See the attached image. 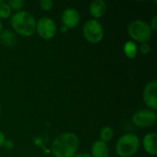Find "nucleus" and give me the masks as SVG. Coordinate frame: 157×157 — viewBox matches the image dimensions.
I'll list each match as a JSON object with an SVG mask.
<instances>
[{
  "instance_id": "obj_7",
  "label": "nucleus",
  "mask_w": 157,
  "mask_h": 157,
  "mask_svg": "<svg viewBox=\"0 0 157 157\" xmlns=\"http://www.w3.org/2000/svg\"><path fill=\"white\" fill-rule=\"evenodd\" d=\"M156 114L154 110L140 109L137 110L132 118V123L139 128H145L154 125L156 122Z\"/></svg>"
},
{
  "instance_id": "obj_17",
  "label": "nucleus",
  "mask_w": 157,
  "mask_h": 157,
  "mask_svg": "<svg viewBox=\"0 0 157 157\" xmlns=\"http://www.w3.org/2000/svg\"><path fill=\"white\" fill-rule=\"evenodd\" d=\"M24 1L23 0H8L7 5L9 6L10 9L14 10H19L23 7L24 6Z\"/></svg>"
},
{
  "instance_id": "obj_1",
  "label": "nucleus",
  "mask_w": 157,
  "mask_h": 157,
  "mask_svg": "<svg viewBox=\"0 0 157 157\" xmlns=\"http://www.w3.org/2000/svg\"><path fill=\"white\" fill-rule=\"evenodd\" d=\"M79 145L78 137L73 132H63L52 144V152L55 157H73Z\"/></svg>"
},
{
  "instance_id": "obj_5",
  "label": "nucleus",
  "mask_w": 157,
  "mask_h": 157,
  "mask_svg": "<svg viewBox=\"0 0 157 157\" xmlns=\"http://www.w3.org/2000/svg\"><path fill=\"white\" fill-rule=\"evenodd\" d=\"M83 34L88 42L96 44L102 40L104 37V29L98 20L89 19L83 26Z\"/></svg>"
},
{
  "instance_id": "obj_24",
  "label": "nucleus",
  "mask_w": 157,
  "mask_h": 157,
  "mask_svg": "<svg viewBox=\"0 0 157 157\" xmlns=\"http://www.w3.org/2000/svg\"><path fill=\"white\" fill-rule=\"evenodd\" d=\"M67 29H67L66 27H64V26H63V28H61V31H62V32H66Z\"/></svg>"
},
{
  "instance_id": "obj_21",
  "label": "nucleus",
  "mask_w": 157,
  "mask_h": 157,
  "mask_svg": "<svg viewBox=\"0 0 157 157\" xmlns=\"http://www.w3.org/2000/svg\"><path fill=\"white\" fill-rule=\"evenodd\" d=\"M149 25H150V28H151V29H153V30H157V17L156 16H155V17L152 18L151 24H149Z\"/></svg>"
},
{
  "instance_id": "obj_6",
  "label": "nucleus",
  "mask_w": 157,
  "mask_h": 157,
  "mask_svg": "<svg viewBox=\"0 0 157 157\" xmlns=\"http://www.w3.org/2000/svg\"><path fill=\"white\" fill-rule=\"evenodd\" d=\"M38 35L43 40H52L57 31V27L54 21L47 17H43L36 21V29Z\"/></svg>"
},
{
  "instance_id": "obj_11",
  "label": "nucleus",
  "mask_w": 157,
  "mask_h": 157,
  "mask_svg": "<svg viewBox=\"0 0 157 157\" xmlns=\"http://www.w3.org/2000/svg\"><path fill=\"white\" fill-rule=\"evenodd\" d=\"M91 156L92 157H109V150L106 143L98 140L96 141L91 147Z\"/></svg>"
},
{
  "instance_id": "obj_9",
  "label": "nucleus",
  "mask_w": 157,
  "mask_h": 157,
  "mask_svg": "<svg viewBox=\"0 0 157 157\" xmlns=\"http://www.w3.org/2000/svg\"><path fill=\"white\" fill-rule=\"evenodd\" d=\"M80 21V14L75 8H67L62 15V22L64 27L69 29L75 28Z\"/></svg>"
},
{
  "instance_id": "obj_20",
  "label": "nucleus",
  "mask_w": 157,
  "mask_h": 157,
  "mask_svg": "<svg viewBox=\"0 0 157 157\" xmlns=\"http://www.w3.org/2000/svg\"><path fill=\"white\" fill-rule=\"evenodd\" d=\"M3 146H4L6 149H7V150H12V149L14 148V143H13V141H11V140H6Z\"/></svg>"
},
{
  "instance_id": "obj_14",
  "label": "nucleus",
  "mask_w": 157,
  "mask_h": 157,
  "mask_svg": "<svg viewBox=\"0 0 157 157\" xmlns=\"http://www.w3.org/2000/svg\"><path fill=\"white\" fill-rule=\"evenodd\" d=\"M124 53L129 59H134L137 55V46L133 41H127L124 45Z\"/></svg>"
},
{
  "instance_id": "obj_10",
  "label": "nucleus",
  "mask_w": 157,
  "mask_h": 157,
  "mask_svg": "<svg viewBox=\"0 0 157 157\" xmlns=\"http://www.w3.org/2000/svg\"><path fill=\"white\" fill-rule=\"evenodd\" d=\"M157 135L155 132H150L146 134L143 140V146L144 151L151 155H155L157 154Z\"/></svg>"
},
{
  "instance_id": "obj_19",
  "label": "nucleus",
  "mask_w": 157,
  "mask_h": 157,
  "mask_svg": "<svg viewBox=\"0 0 157 157\" xmlns=\"http://www.w3.org/2000/svg\"><path fill=\"white\" fill-rule=\"evenodd\" d=\"M140 52H141L143 54H148V53L151 52V47H150V45H149L147 42L141 43V45H140Z\"/></svg>"
},
{
  "instance_id": "obj_26",
  "label": "nucleus",
  "mask_w": 157,
  "mask_h": 157,
  "mask_svg": "<svg viewBox=\"0 0 157 157\" xmlns=\"http://www.w3.org/2000/svg\"><path fill=\"white\" fill-rule=\"evenodd\" d=\"M0 113H1V106H0Z\"/></svg>"
},
{
  "instance_id": "obj_2",
  "label": "nucleus",
  "mask_w": 157,
  "mask_h": 157,
  "mask_svg": "<svg viewBox=\"0 0 157 157\" xmlns=\"http://www.w3.org/2000/svg\"><path fill=\"white\" fill-rule=\"evenodd\" d=\"M10 24L17 34L29 37L36 29V20L34 17L27 11H18L11 16Z\"/></svg>"
},
{
  "instance_id": "obj_13",
  "label": "nucleus",
  "mask_w": 157,
  "mask_h": 157,
  "mask_svg": "<svg viewBox=\"0 0 157 157\" xmlns=\"http://www.w3.org/2000/svg\"><path fill=\"white\" fill-rule=\"evenodd\" d=\"M0 40L1 42L7 46V47H11L14 46L16 43V38L13 32L9 31V30H2L1 34H0Z\"/></svg>"
},
{
  "instance_id": "obj_4",
  "label": "nucleus",
  "mask_w": 157,
  "mask_h": 157,
  "mask_svg": "<svg viewBox=\"0 0 157 157\" xmlns=\"http://www.w3.org/2000/svg\"><path fill=\"white\" fill-rule=\"evenodd\" d=\"M128 33L134 40L140 43L147 42L152 37V29L149 23L143 19L132 21L128 26Z\"/></svg>"
},
{
  "instance_id": "obj_8",
  "label": "nucleus",
  "mask_w": 157,
  "mask_h": 157,
  "mask_svg": "<svg viewBox=\"0 0 157 157\" xmlns=\"http://www.w3.org/2000/svg\"><path fill=\"white\" fill-rule=\"evenodd\" d=\"M144 101L153 110L157 109V81L149 82L144 90Z\"/></svg>"
},
{
  "instance_id": "obj_15",
  "label": "nucleus",
  "mask_w": 157,
  "mask_h": 157,
  "mask_svg": "<svg viewBox=\"0 0 157 157\" xmlns=\"http://www.w3.org/2000/svg\"><path fill=\"white\" fill-rule=\"evenodd\" d=\"M113 135H114V132H113L112 128H110V127H104L101 130L100 134H99L100 141H102L104 143H108V142L111 141V139L113 138Z\"/></svg>"
},
{
  "instance_id": "obj_18",
  "label": "nucleus",
  "mask_w": 157,
  "mask_h": 157,
  "mask_svg": "<svg viewBox=\"0 0 157 157\" xmlns=\"http://www.w3.org/2000/svg\"><path fill=\"white\" fill-rule=\"evenodd\" d=\"M40 7L45 10V11H49L52 8L53 6V2L52 0H41L40 2Z\"/></svg>"
},
{
  "instance_id": "obj_25",
  "label": "nucleus",
  "mask_w": 157,
  "mask_h": 157,
  "mask_svg": "<svg viewBox=\"0 0 157 157\" xmlns=\"http://www.w3.org/2000/svg\"><path fill=\"white\" fill-rule=\"evenodd\" d=\"M3 30V24H2V22L0 21V32Z\"/></svg>"
},
{
  "instance_id": "obj_16",
  "label": "nucleus",
  "mask_w": 157,
  "mask_h": 157,
  "mask_svg": "<svg viewBox=\"0 0 157 157\" xmlns=\"http://www.w3.org/2000/svg\"><path fill=\"white\" fill-rule=\"evenodd\" d=\"M11 16V9L7 3L0 1V18H8Z\"/></svg>"
},
{
  "instance_id": "obj_3",
  "label": "nucleus",
  "mask_w": 157,
  "mask_h": 157,
  "mask_svg": "<svg viewBox=\"0 0 157 157\" xmlns=\"http://www.w3.org/2000/svg\"><path fill=\"white\" fill-rule=\"evenodd\" d=\"M140 148L139 138L132 133L124 134L116 144V153L121 157L133 156Z\"/></svg>"
},
{
  "instance_id": "obj_23",
  "label": "nucleus",
  "mask_w": 157,
  "mask_h": 157,
  "mask_svg": "<svg viewBox=\"0 0 157 157\" xmlns=\"http://www.w3.org/2000/svg\"><path fill=\"white\" fill-rule=\"evenodd\" d=\"M73 157H92L91 155H89L88 153H80V154H76Z\"/></svg>"
},
{
  "instance_id": "obj_22",
  "label": "nucleus",
  "mask_w": 157,
  "mask_h": 157,
  "mask_svg": "<svg viewBox=\"0 0 157 157\" xmlns=\"http://www.w3.org/2000/svg\"><path fill=\"white\" fill-rule=\"evenodd\" d=\"M5 141H6V138H5V135H4V133L0 131V148L1 147H3V145H4V143H5Z\"/></svg>"
},
{
  "instance_id": "obj_12",
  "label": "nucleus",
  "mask_w": 157,
  "mask_h": 157,
  "mask_svg": "<svg viewBox=\"0 0 157 157\" xmlns=\"http://www.w3.org/2000/svg\"><path fill=\"white\" fill-rule=\"evenodd\" d=\"M107 10V5L103 0H95L89 6V12L96 18L101 17Z\"/></svg>"
}]
</instances>
